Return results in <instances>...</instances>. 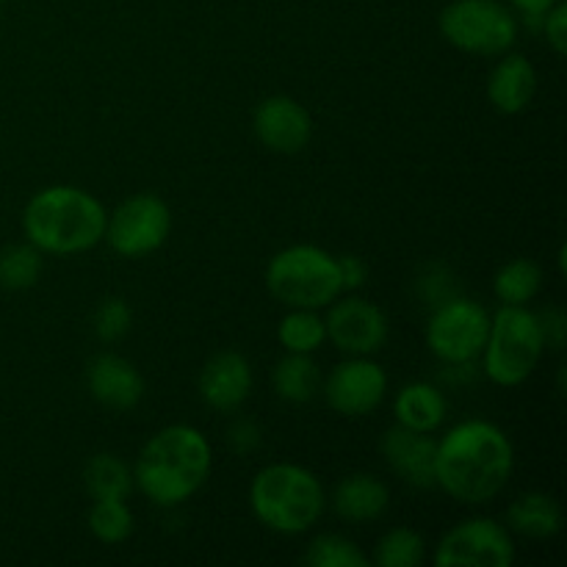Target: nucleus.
Returning <instances> with one entry per match:
<instances>
[{
	"mask_svg": "<svg viewBox=\"0 0 567 567\" xmlns=\"http://www.w3.org/2000/svg\"><path fill=\"white\" fill-rule=\"evenodd\" d=\"M543 33H546V42L551 44V50L557 55L567 53V6L565 0L554 3L551 9L543 14Z\"/></svg>",
	"mask_w": 567,
	"mask_h": 567,
	"instance_id": "nucleus-30",
	"label": "nucleus"
},
{
	"mask_svg": "<svg viewBox=\"0 0 567 567\" xmlns=\"http://www.w3.org/2000/svg\"><path fill=\"white\" fill-rule=\"evenodd\" d=\"M42 275V252L33 244H9L0 249V286L9 291H25L37 286Z\"/></svg>",
	"mask_w": 567,
	"mask_h": 567,
	"instance_id": "nucleus-25",
	"label": "nucleus"
},
{
	"mask_svg": "<svg viewBox=\"0 0 567 567\" xmlns=\"http://www.w3.org/2000/svg\"><path fill=\"white\" fill-rule=\"evenodd\" d=\"M277 338L286 352L313 354L327 341L324 319L319 316V310L291 308V313L282 316L280 327H277Z\"/></svg>",
	"mask_w": 567,
	"mask_h": 567,
	"instance_id": "nucleus-24",
	"label": "nucleus"
},
{
	"mask_svg": "<svg viewBox=\"0 0 567 567\" xmlns=\"http://www.w3.org/2000/svg\"><path fill=\"white\" fill-rule=\"evenodd\" d=\"M426 557L424 537L413 529H391L374 548V565L380 567H419Z\"/></svg>",
	"mask_w": 567,
	"mask_h": 567,
	"instance_id": "nucleus-27",
	"label": "nucleus"
},
{
	"mask_svg": "<svg viewBox=\"0 0 567 567\" xmlns=\"http://www.w3.org/2000/svg\"><path fill=\"white\" fill-rule=\"evenodd\" d=\"M543 288V269L529 258H515L504 264L493 277V293L502 305H529Z\"/></svg>",
	"mask_w": 567,
	"mask_h": 567,
	"instance_id": "nucleus-23",
	"label": "nucleus"
},
{
	"mask_svg": "<svg viewBox=\"0 0 567 567\" xmlns=\"http://www.w3.org/2000/svg\"><path fill=\"white\" fill-rule=\"evenodd\" d=\"M169 233V205L155 194H133L109 214L103 238L122 258H144L164 247Z\"/></svg>",
	"mask_w": 567,
	"mask_h": 567,
	"instance_id": "nucleus-9",
	"label": "nucleus"
},
{
	"mask_svg": "<svg viewBox=\"0 0 567 567\" xmlns=\"http://www.w3.org/2000/svg\"><path fill=\"white\" fill-rule=\"evenodd\" d=\"M393 413H396L399 426L413 432H432L446 421L449 404L443 393L430 382H410L393 399Z\"/></svg>",
	"mask_w": 567,
	"mask_h": 567,
	"instance_id": "nucleus-19",
	"label": "nucleus"
},
{
	"mask_svg": "<svg viewBox=\"0 0 567 567\" xmlns=\"http://www.w3.org/2000/svg\"><path fill=\"white\" fill-rule=\"evenodd\" d=\"M543 327V338H546V347L551 343L554 349L565 347V332H567V319L559 308H548L546 313H537Z\"/></svg>",
	"mask_w": 567,
	"mask_h": 567,
	"instance_id": "nucleus-31",
	"label": "nucleus"
},
{
	"mask_svg": "<svg viewBox=\"0 0 567 567\" xmlns=\"http://www.w3.org/2000/svg\"><path fill=\"white\" fill-rule=\"evenodd\" d=\"M252 127L260 144L280 155L302 153L313 136V120L308 109L288 94H271L264 103H258Z\"/></svg>",
	"mask_w": 567,
	"mask_h": 567,
	"instance_id": "nucleus-13",
	"label": "nucleus"
},
{
	"mask_svg": "<svg viewBox=\"0 0 567 567\" xmlns=\"http://www.w3.org/2000/svg\"><path fill=\"white\" fill-rule=\"evenodd\" d=\"M491 316L480 302L452 297L437 305L426 324V347L449 365H468L485 349Z\"/></svg>",
	"mask_w": 567,
	"mask_h": 567,
	"instance_id": "nucleus-8",
	"label": "nucleus"
},
{
	"mask_svg": "<svg viewBox=\"0 0 567 567\" xmlns=\"http://www.w3.org/2000/svg\"><path fill=\"white\" fill-rule=\"evenodd\" d=\"M338 271H341L343 291H358V288H363L365 277H369V269H365L363 258H358V255L338 258Z\"/></svg>",
	"mask_w": 567,
	"mask_h": 567,
	"instance_id": "nucleus-32",
	"label": "nucleus"
},
{
	"mask_svg": "<svg viewBox=\"0 0 567 567\" xmlns=\"http://www.w3.org/2000/svg\"><path fill=\"white\" fill-rule=\"evenodd\" d=\"M94 336L105 343H114L120 338L127 336L133 324V310L131 305L122 297H109L100 302V308L94 310Z\"/></svg>",
	"mask_w": 567,
	"mask_h": 567,
	"instance_id": "nucleus-29",
	"label": "nucleus"
},
{
	"mask_svg": "<svg viewBox=\"0 0 567 567\" xmlns=\"http://www.w3.org/2000/svg\"><path fill=\"white\" fill-rule=\"evenodd\" d=\"M260 443V430L249 421H238L236 426L230 430V446L236 452H252L255 446Z\"/></svg>",
	"mask_w": 567,
	"mask_h": 567,
	"instance_id": "nucleus-33",
	"label": "nucleus"
},
{
	"mask_svg": "<svg viewBox=\"0 0 567 567\" xmlns=\"http://www.w3.org/2000/svg\"><path fill=\"white\" fill-rule=\"evenodd\" d=\"M509 529L532 540H548L563 532V507L548 493H524L507 509Z\"/></svg>",
	"mask_w": 567,
	"mask_h": 567,
	"instance_id": "nucleus-20",
	"label": "nucleus"
},
{
	"mask_svg": "<svg viewBox=\"0 0 567 567\" xmlns=\"http://www.w3.org/2000/svg\"><path fill=\"white\" fill-rule=\"evenodd\" d=\"M388 393V374L369 358H352L338 363L324 380V399L338 415L363 419L371 415Z\"/></svg>",
	"mask_w": 567,
	"mask_h": 567,
	"instance_id": "nucleus-11",
	"label": "nucleus"
},
{
	"mask_svg": "<svg viewBox=\"0 0 567 567\" xmlns=\"http://www.w3.org/2000/svg\"><path fill=\"white\" fill-rule=\"evenodd\" d=\"M388 504H391V491L382 480L369 474H354L338 482L336 493H332V507H336L338 518L349 520V524H369L385 515Z\"/></svg>",
	"mask_w": 567,
	"mask_h": 567,
	"instance_id": "nucleus-18",
	"label": "nucleus"
},
{
	"mask_svg": "<svg viewBox=\"0 0 567 567\" xmlns=\"http://www.w3.org/2000/svg\"><path fill=\"white\" fill-rule=\"evenodd\" d=\"M513 563V537L493 518H471L454 526L435 551L437 567H509Z\"/></svg>",
	"mask_w": 567,
	"mask_h": 567,
	"instance_id": "nucleus-10",
	"label": "nucleus"
},
{
	"mask_svg": "<svg viewBox=\"0 0 567 567\" xmlns=\"http://www.w3.org/2000/svg\"><path fill=\"white\" fill-rule=\"evenodd\" d=\"M515 449L507 432L471 419L452 426L435 446V485L463 504H487L507 487Z\"/></svg>",
	"mask_w": 567,
	"mask_h": 567,
	"instance_id": "nucleus-1",
	"label": "nucleus"
},
{
	"mask_svg": "<svg viewBox=\"0 0 567 567\" xmlns=\"http://www.w3.org/2000/svg\"><path fill=\"white\" fill-rule=\"evenodd\" d=\"M302 563L310 567H365L369 565V557L352 540H347V537L321 535L310 543Z\"/></svg>",
	"mask_w": 567,
	"mask_h": 567,
	"instance_id": "nucleus-28",
	"label": "nucleus"
},
{
	"mask_svg": "<svg viewBox=\"0 0 567 567\" xmlns=\"http://www.w3.org/2000/svg\"><path fill=\"white\" fill-rule=\"evenodd\" d=\"M86 385L94 402L116 410V413H127V410L138 408L144 396V380L136 365L111 352L97 354L89 363Z\"/></svg>",
	"mask_w": 567,
	"mask_h": 567,
	"instance_id": "nucleus-14",
	"label": "nucleus"
},
{
	"mask_svg": "<svg viewBox=\"0 0 567 567\" xmlns=\"http://www.w3.org/2000/svg\"><path fill=\"white\" fill-rule=\"evenodd\" d=\"M83 485L94 502L127 498L133 491V471L114 454H94L83 468Z\"/></svg>",
	"mask_w": 567,
	"mask_h": 567,
	"instance_id": "nucleus-22",
	"label": "nucleus"
},
{
	"mask_svg": "<svg viewBox=\"0 0 567 567\" xmlns=\"http://www.w3.org/2000/svg\"><path fill=\"white\" fill-rule=\"evenodd\" d=\"M509 3H513L515 9L524 11V14H529V17H543L548 9H551L554 3H559V0H509Z\"/></svg>",
	"mask_w": 567,
	"mask_h": 567,
	"instance_id": "nucleus-34",
	"label": "nucleus"
},
{
	"mask_svg": "<svg viewBox=\"0 0 567 567\" xmlns=\"http://www.w3.org/2000/svg\"><path fill=\"white\" fill-rule=\"evenodd\" d=\"M537 92V72L529 59L518 53H504L487 78V100L498 114H520L529 109Z\"/></svg>",
	"mask_w": 567,
	"mask_h": 567,
	"instance_id": "nucleus-17",
	"label": "nucleus"
},
{
	"mask_svg": "<svg viewBox=\"0 0 567 567\" xmlns=\"http://www.w3.org/2000/svg\"><path fill=\"white\" fill-rule=\"evenodd\" d=\"M249 509L269 532L286 537L305 535L324 515V485L302 465H266L249 485Z\"/></svg>",
	"mask_w": 567,
	"mask_h": 567,
	"instance_id": "nucleus-4",
	"label": "nucleus"
},
{
	"mask_svg": "<svg viewBox=\"0 0 567 567\" xmlns=\"http://www.w3.org/2000/svg\"><path fill=\"white\" fill-rule=\"evenodd\" d=\"M546 352V338L537 313L526 305H502L491 319L485 354L487 380L502 388H518L535 374Z\"/></svg>",
	"mask_w": 567,
	"mask_h": 567,
	"instance_id": "nucleus-6",
	"label": "nucleus"
},
{
	"mask_svg": "<svg viewBox=\"0 0 567 567\" xmlns=\"http://www.w3.org/2000/svg\"><path fill=\"white\" fill-rule=\"evenodd\" d=\"M327 308H330V313L324 319L327 338L341 352L354 354V358H369V354L380 352L385 347L388 319L369 299H336Z\"/></svg>",
	"mask_w": 567,
	"mask_h": 567,
	"instance_id": "nucleus-12",
	"label": "nucleus"
},
{
	"mask_svg": "<svg viewBox=\"0 0 567 567\" xmlns=\"http://www.w3.org/2000/svg\"><path fill=\"white\" fill-rule=\"evenodd\" d=\"M266 288L286 308H327L343 293L338 258L313 244H293L269 260Z\"/></svg>",
	"mask_w": 567,
	"mask_h": 567,
	"instance_id": "nucleus-5",
	"label": "nucleus"
},
{
	"mask_svg": "<svg viewBox=\"0 0 567 567\" xmlns=\"http://www.w3.org/2000/svg\"><path fill=\"white\" fill-rule=\"evenodd\" d=\"M271 385L286 402L305 404L321 391V371L310 354L288 352L271 371Z\"/></svg>",
	"mask_w": 567,
	"mask_h": 567,
	"instance_id": "nucleus-21",
	"label": "nucleus"
},
{
	"mask_svg": "<svg viewBox=\"0 0 567 567\" xmlns=\"http://www.w3.org/2000/svg\"><path fill=\"white\" fill-rule=\"evenodd\" d=\"M89 532L105 546L125 543L133 535V513L125 498H100L89 509Z\"/></svg>",
	"mask_w": 567,
	"mask_h": 567,
	"instance_id": "nucleus-26",
	"label": "nucleus"
},
{
	"mask_svg": "<svg viewBox=\"0 0 567 567\" xmlns=\"http://www.w3.org/2000/svg\"><path fill=\"white\" fill-rule=\"evenodd\" d=\"M252 393V365L244 354L221 352L199 374V396L219 413H236Z\"/></svg>",
	"mask_w": 567,
	"mask_h": 567,
	"instance_id": "nucleus-15",
	"label": "nucleus"
},
{
	"mask_svg": "<svg viewBox=\"0 0 567 567\" xmlns=\"http://www.w3.org/2000/svg\"><path fill=\"white\" fill-rule=\"evenodd\" d=\"M435 446L437 443L426 432H413L404 426H393L382 435V454L388 465L419 491L435 487Z\"/></svg>",
	"mask_w": 567,
	"mask_h": 567,
	"instance_id": "nucleus-16",
	"label": "nucleus"
},
{
	"mask_svg": "<svg viewBox=\"0 0 567 567\" xmlns=\"http://www.w3.org/2000/svg\"><path fill=\"white\" fill-rule=\"evenodd\" d=\"M109 210L94 194L75 186H50L28 199L22 230L28 244L48 255H81L105 236Z\"/></svg>",
	"mask_w": 567,
	"mask_h": 567,
	"instance_id": "nucleus-3",
	"label": "nucleus"
},
{
	"mask_svg": "<svg viewBox=\"0 0 567 567\" xmlns=\"http://www.w3.org/2000/svg\"><path fill=\"white\" fill-rule=\"evenodd\" d=\"M437 28L452 48L471 55H504L518 39V20L502 0H452Z\"/></svg>",
	"mask_w": 567,
	"mask_h": 567,
	"instance_id": "nucleus-7",
	"label": "nucleus"
},
{
	"mask_svg": "<svg viewBox=\"0 0 567 567\" xmlns=\"http://www.w3.org/2000/svg\"><path fill=\"white\" fill-rule=\"evenodd\" d=\"M210 468L214 452L208 437L188 424H172L144 443L133 485L158 507H177L208 482Z\"/></svg>",
	"mask_w": 567,
	"mask_h": 567,
	"instance_id": "nucleus-2",
	"label": "nucleus"
}]
</instances>
